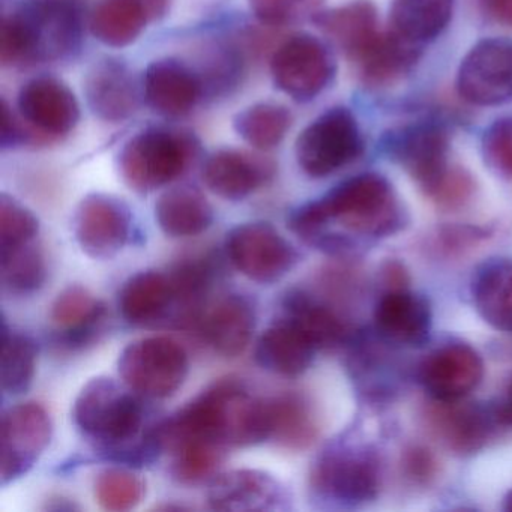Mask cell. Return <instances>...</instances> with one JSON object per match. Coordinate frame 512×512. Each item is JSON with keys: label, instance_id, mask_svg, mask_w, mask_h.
Here are the masks:
<instances>
[{"label": "cell", "instance_id": "obj_1", "mask_svg": "<svg viewBox=\"0 0 512 512\" xmlns=\"http://www.w3.org/2000/svg\"><path fill=\"white\" fill-rule=\"evenodd\" d=\"M290 230L313 247L338 227L326 253L346 256L356 238L379 239L395 235L406 226V212L391 182L379 173H364L347 179L314 202L290 214Z\"/></svg>", "mask_w": 512, "mask_h": 512}, {"label": "cell", "instance_id": "obj_2", "mask_svg": "<svg viewBox=\"0 0 512 512\" xmlns=\"http://www.w3.org/2000/svg\"><path fill=\"white\" fill-rule=\"evenodd\" d=\"M82 43L77 0H11L0 25V61L4 67L59 61Z\"/></svg>", "mask_w": 512, "mask_h": 512}, {"label": "cell", "instance_id": "obj_3", "mask_svg": "<svg viewBox=\"0 0 512 512\" xmlns=\"http://www.w3.org/2000/svg\"><path fill=\"white\" fill-rule=\"evenodd\" d=\"M77 428L119 460L146 461L161 451L158 440L139 442L145 409L115 380L95 377L77 395L73 410Z\"/></svg>", "mask_w": 512, "mask_h": 512}, {"label": "cell", "instance_id": "obj_4", "mask_svg": "<svg viewBox=\"0 0 512 512\" xmlns=\"http://www.w3.org/2000/svg\"><path fill=\"white\" fill-rule=\"evenodd\" d=\"M380 479V458L371 446L337 445L316 458L308 487L316 500L358 506L376 499Z\"/></svg>", "mask_w": 512, "mask_h": 512}, {"label": "cell", "instance_id": "obj_5", "mask_svg": "<svg viewBox=\"0 0 512 512\" xmlns=\"http://www.w3.org/2000/svg\"><path fill=\"white\" fill-rule=\"evenodd\" d=\"M196 155L191 137L149 128L131 137L119 154V172L131 190L152 193L178 179Z\"/></svg>", "mask_w": 512, "mask_h": 512}, {"label": "cell", "instance_id": "obj_6", "mask_svg": "<svg viewBox=\"0 0 512 512\" xmlns=\"http://www.w3.org/2000/svg\"><path fill=\"white\" fill-rule=\"evenodd\" d=\"M118 368L131 391L143 397L164 400L184 385L190 361L178 341L149 337L128 344L119 356Z\"/></svg>", "mask_w": 512, "mask_h": 512}, {"label": "cell", "instance_id": "obj_7", "mask_svg": "<svg viewBox=\"0 0 512 512\" xmlns=\"http://www.w3.org/2000/svg\"><path fill=\"white\" fill-rule=\"evenodd\" d=\"M364 149L358 122L349 109L335 107L311 122L296 140V160L311 178H326L358 160Z\"/></svg>", "mask_w": 512, "mask_h": 512}, {"label": "cell", "instance_id": "obj_8", "mask_svg": "<svg viewBox=\"0 0 512 512\" xmlns=\"http://www.w3.org/2000/svg\"><path fill=\"white\" fill-rule=\"evenodd\" d=\"M226 253L242 275L260 284L277 283L299 262L296 248L263 221L235 227L227 235Z\"/></svg>", "mask_w": 512, "mask_h": 512}, {"label": "cell", "instance_id": "obj_9", "mask_svg": "<svg viewBox=\"0 0 512 512\" xmlns=\"http://www.w3.org/2000/svg\"><path fill=\"white\" fill-rule=\"evenodd\" d=\"M271 71L280 91L298 103H307L328 88L334 79L335 62L319 38L298 34L278 47Z\"/></svg>", "mask_w": 512, "mask_h": 512}, {"label": "cell", "instance_id": "obj_10", "mask_svg": "<svg viewBox=\"0 0 512 512\" xmlns=\"http://www.w3.org/2000/svg\"><path fill=\"white\" fill-rule=\"evenodd\" d=\"M457 91L466 103L493 107L512 100V40L479 41L461 61Z\"/></svg>", "mask_w": 512, "mask_h": 512}, {"label": "cell", "instance_id": "obj_11", "mask_svg": "<svg viewBox=\"0 0 512 512\" xmlns=\"http://www.w3.org/2000/svg\"><path fill=\"white\" fill-rule=\"evenodd\" d=\"M52 419L37 403L19 404L2 416L0 425V478L16 481L37 463L52 439Z\"/></svg>", "mask_w": 512, "mask_h": 512}, {"label": "cell", "instance_id": "obj_12", "mask_svg": "<svg viewBox=\"0 0 512 512\" xmlns=\"http://www.w3.org/2000/svg\"><path fill=\"white\" fill-rule=\"evenodd\" d=\"M484 377L478 350L461 341L442 344L425 356L418 379L431 400L458 401L472 394Z\"/></svg>", "mask_w": 512, "mask_h": 512}, {"label": "cell", "instance_id": "obj_13", "mask_svg": "<svg viewBox=\"0 0 512 512\" xmlns=\"http://www.w3.org/2000/svg\"><path fill=\"white\" fill-rule=\"evenodd\" d=\"M422 419L428 434L443 448L460 457L484 448L494 425H499L493 409L467 404L464 400H431L422 412Z\"/></svg>", "mask_w": 512, "mask_h": 512}, {"label": "cell", "instance_id": "obj_14", "mask_svg": "<svg viewBox=\"0 0 512 512\" xmlns=\"http://www.w3.org/2000/svg\"><path fill=\"white\" fill-rule=\"evenodd\" d=\"M131 224L130 209L122 200L89 194L74 215V235L88 256L112 259L130 241Z\"/></svg>", "mask_w": 512, "mask_h": 512}, {"label": "cell", "instance_id": "obj_15", "mask_svg": "<svg viewBox=\"0 0 512 512\" xmlns=\"http://www.w3.org/2000/svg\"><path fill=\"white\" fill-rule=\"evenodd\" d=\"M389 152L425 196L436 188L451 167L448 131L433 122L410 125L395 133L389 142Z\"/></svg>", "mask_w": 512, "mask_h": 512}, {"label": "cell", "instance_id": "obj_16", "mask_svg": "<svg viewBox=\"0 0 512 512\" xmlns=\"http://www.w3.org/2000/svg\"><path fill=\"white\" fill-rule=\"evenodd\" d=\"M374 326L385 343L421 349L430 340L433 328L430 302L409 287L383 292L374 307Z\"/></svg>", "mask_w": 512, "mask_h": 512}, {"label": "cell", "instance_id": "obj_17", "mask_svg": "<svg viewBox=\"0 0 512 512\" xmlns=\"http://www.w3.org/2000/svg\"><path fill=\"white\" fill-rule=\"evenodd\" d=\"M208 503L215 511H286L290 496L286 487L269 473L236 469L212 479Z\"/></svg>", "mask_w": 512, "mask_h": 512}, {"label": "cell", "instance_id": "obj_18", "mask_svg": "<svg viewBox=\"0 0 512 512\" xmlns=\"http://www.w3.org/2000/svg\"><path fill=\"white\" fill-rule=\"evenodd\" d=\"M19 110L41 139L67 136L80 119L76 95L53 77H38L26 83L19 94Z\"/></svg>", "mask_w": 512, "mask_h": 512}, {"label": "cell", "instance_id": "obj_19", "mask_svg": "<svg viewBox=\"0 0 512 512\" xmlns=\"http://www.w3.org/2000/svg\"><path fill=\"white\" fill-rule=\"evenodd\" d=\"M143 92L149 106L158 115L179 118L196 107L203 94V83L181 62L164 59L149 65L143 80Z\"/></svg>", "mask_w": 512, "mask_h": 512}, {"label": "cell", "instance_id": "obj_20", "mask_svg": "<svg viewBox=\"0 0 512 512\" xmlns=\"http://www.w3.org/2000/svg\"><path fill=\"white\" fill-rule=\"evenodd\" d=\"M274 173L269 161L247 154V152H215L203 167V181L206 187L224 200L247 199L257 188L262 187Z\"/></svg>", "mask_w": 512, "mask_h": 512}, {"label": "cell", "instance_id": "obj_21", "mask_svg": "<svg viewBox=\"0 0 512 512\" xmlns=\"http://www.w3.org/2000/svg\"><path fill=\"white\" fill-rule=\"evenodd\" d=\"M199 325L215 352L235 358L244 353L250 344L256 328V310L250 299L232 293L218 299L206 310L205 316L200 317Z\"/></svg>", "mask_w": 512, "mask_h": 512}, {"label": "cell", "instance_id": "obj_22", "mask_svg": "<svg viewBox=\"0 0 512 512\" xmlns=\"http://www.w3.org/2000/svg\"><path fill=\"white\" fill-rule=\"evenodd\" d=\"M317 350L301 326L284 316L260 335L256 361L271 373L298 377L311 367Z\"/></svg>", "mask_w": 512, "mask_h": 512}, {"label": "cell", "instance_id": "obj_23", "mask_svg": "<svg viewBox=\"0 0 512 512\" xmlns=\"http://www.w3.org/2000/svg\"><path fill=\"white\" fill-rule=\"evenodd\" d=\"M85 95L94 115L107 122H121L136 112L139 104L136 82L121 62H98L85 80Z\"/></svg>", "mask_w": 512, "mask_h": 512}, {"label": "cell", "instance_id": "obj_24", "mask_svg": "<svg viewBox=\"0 0 512 512\" xmlns=\"http://www.w3.org/2000/svg\"><path fill=\"white\" fill-rule=\"evenodd\" d=\"M268 440L289 451H304L319 437V419L313 404L299 392L266 398Z\"/></svg>", "mask_w": 512, "mask_h": 512}, {"label": "cell", "instance_id": "obj_25", "mask_svg": "<svg viewBox=\"0 0 512 512\" xmlns=\"http://www.w3.org/2000/svg\"><path fill=\"white\" fill-rule=\"evenodd\" d=\"M283 308L284 316L301 326L317 349H335L349 341L352 331L340 311L308 290H290Z\"/></svg>", "mask_w": 512, "mask_h": 512}, {"label": "cell", "instance_id": "obj_26", "mask_svg": "<svg viewBox=\"0 0 512 512\" xmlns=\"http://www.w3.org/2000/svg\"><path fill=\"white\" fill-rule=\"evenodd\" d=\"M421 55V46L391 29L380 32L373 44L356 59L359 76L373 88L394 85L403 79Z\"/></svg>", "mask_w": 512, "mask_h": 512}, {"label": "cell", "instance_id": "obj_27", "mask_svg": "<svg viewBox=\"0 0 512 512\" xmlns=\"http://www.w3.org/2000/svg\"><path fill=\"white\" fill-rule=\"evenodd\" d=\"M472 299L485 323L512 334V260L493 259L479 266L473 275Z\"/></svg>", "mask_w": 512, "mask_h": 512}, {"label": "cell", "instance_id": "obj_28", "mask_svg": "<svg viewBox=\"0 0 512 512\" xmlns=\"http://www.w3.org/2000/svg\"><path fill=\"white\" fill-rule=\"evenodd\" d=\"M176 305L169 274L143 271L133 275L119 293V310L127 322L148 326L160 322Z\"/></svg>", "mask_w": 512, "mask_h": 512}, {"label": "cell", "instance_id": "obj_29", "mask_svg": "<svg viewBox=\"0 0 512 512\" xmlns=\"http://www.w3.org/2000/svg\"><path fill=\"white\" fill-rule=\"evenodd\" d=\"M314 22L352 62H355L380 34L376 8L365 0L320 13Z\"/></svg>", "mask_w": 512, "mask_h": 512}, {"label": "cell", "instance_id": "obj_30", "mask_svg": "<svg viewBox=\"0 0 512 512\" xmlns=\"http://www.w3.org/2000/svg\"><path fill=\"white\" fill-rule=\"evenodd\" d=\"M106 305L82 286H71L59 293L52 305L53 325L70 346L85 344L94 338L106 319Z\"/></svg>", "mask_w": 512, "mask_h": 512}, {"label": "cell", "instance_id": "obj_31", "mask_svg": "<svg viewBox=\"0 0 512 512\" xmlns=\"http://www.w3.org/2000/svg\"><path fill=\"white\" fill-rule=\"evenodd\" d=\"M158 226L170 238H190L205 232L214 221V209L196 188L166 191L155 205Z\"/></svg>", "mask_w": 512, "mask_h": 512}, {"label": "cell", "instance_id": "obj_32", "mask_svg": "<svg viewBox=\"0 0 512 512\" xmlns=\"http://www.w3.org/2000/svg\"><path fill=\"white\" fill-rule=\"evenodd\" d=\"M152 20L145 0H98L91 16V31L104 46H130Z\"/></svg>", "mask_w": 512, "mask_h": 512}, {"label": "cell", "instance_id": "obj_33", "mask_svg": "<svg viewBox=\"0 0 512 512\" xmlns=\"http://www.w3.org/2000/svg\"><path fill=\"white\" fill-rule=\"evenodd\" d=\"M452 13L454 0H394L391 29L422 46L436 40L448 28Z\"/></svg>", "mask_w": 512, "mask_h": 512}, {"label": "cell", "instance_id": "obj_34", "mask_svg": "<svg viewBox=\"0 0 512 512\" xmlns=\"http://www.w3.org/2000/svg\"><path fill=\"white\" fill-rule=\"evenodd\" d=\"M292 125V113L274 103H259L236 115V133L254 148L268 151L283 142Z\"/></svg>", "mask_w": 512, "mask_h": 512}, {"label": "cell", "instance_id": "obj_35", "mask_svg": "<svg viewBox=\"0 0 512 512\" xmlns=\"http://www.w3.org/2000/svg\"><path fill=\"white\" fill-rule=\"evenodd\" d=\"M46 277V260L40 245L34 241L0 250V280L13 295L37 292Z\"/></svg>", "mask_w": 512, "mask_h": 512}, {"label": "cell", "instance_id": "obj_36", "mask_svg": "<svg viewBox=\"0 0 512 512\" xmlns=\"http://www.w3.org/2000/svg\"><path fill=\"white\" fill-rule=\"evenodd\" d=\"M38 347L29 335L2 323V388L7 394L20 395L32 385L37 368Z\"/></svg>", "mask_w": 512, "mask_h": 512}, {"label": "cell", "instance_id": "obj_37", "mask_svg": "<svg viewBox=\"0 0 512 512\" xmlns=\"http://www.w3.org/2000/svg\"><path fill=\"white\" fill-rule=\"evenodd\" d=\"M227 446L208 440H190L173 449L172 473L184 484H197L217 472L226 457Z\"/></svg>", "mask_w": 512, "mask_h": 512}, {"label": "cell", "instance_id": "obj_38", "mask_svg": "<svg viewBox=\"0 0 512 512\" xmlns=\"http://www.w3.org/2000/svg\"><path fill=\"white\" fill-rule=\"evenodd\" d=\"M145 496V482L121 467L104 469L95 481V497L106 511L124 512L136 508Z\"/></svg>", "mask_w": 512, "mask_h": 512}, {"label": "cell", "instance_id": "obj_39", "mask_svg": "<svg viewBox=\"0 0 512 512\" xmlns=\"http://www.w3.org/2000/svg\"><path fill=\"white\" fill-rule=\"evenodd\" d=\"M40 232L38 218L16 199L0 196V250L35 241Z\"/></svg>", "mask_w": 512, "mask_h": 512}, {"label": "cell", "instance_id": "obj_40", "mask_svg": "<svg viewBox=\"0 0 512 512\" xmlns=\"http://www.w3.org/2000/svg\"><path fill=\"white\" fill-rule=\"evenodd\" d=\"M254 16L269 26H286L316 19L323 0H248Z\"/></svg>", "mask_w": 512, "mask_h": 512}, {"label": "cell", "instance_id": "obj_41", "mask_svg": "<svg viewBox=\"0 0 512 512\" xmlns=\"http://www.w3.org/2000/svg\"><path fill=\"white\" fill-rule=\"evenodd\" d=\"M475 188V179L467 170L451 166L427 197L442 211L454 212L472 200Z\"/></svg>", "mask_w": 512, "mask_h": 512}, {"label": "cell", "instance_id": "obj_42", "mask_svg": "<svg viewBox=\"0 0 512 512\" xmlns=\"http://www.w3.org/2000/svg\"><path fill=\"white\" fill-rule=\"evenodd\" d=\"M482 155L493 172L512 179V119H500L485 131Z\"/></svg>", "mask_w": 512, "mask_h": 512}, {"label": "cell", "instance_id": "obj_43", "mask_svg": "<svg viewBox=\"0 0 512 512\" xmlns=\"http://www.w3.org/2000/svg\"><path fill=\"white\" fill-rule=\"evenodd\" d=\"M490 235L487 227L479 226H446L439 230L434 239V248L446 257H455L470 250L473 245L484 241Z\"/></svg>", "mask_w": 512, "mask_h": 512}, {"label": "cell", "instance_id": "obj_44", "mask_svg": "<svg viewBox=\"0 0 512 512\" xmlns=\"http://www.w3.org/2000/svg\"><path fill=\"white\" fill-rule=\"evenodd\" d=\"M401 469L404 476L415 485H430L439 472V463L430 449L421 445L409 446L404 449L401 457Z\"/></svg>", "mask_w": 512, "mask_h": 512}, {"label": "cell", "instance_id": "obj_45", "mask_svg": "<svg viewBox=\"0 0 512 512\" xmlns=\"http://www.w3.org/2000/svg\"><path fill=\"white\" fill-rule=\"evenodd\" d=\"M409 283L410 277L406 266L397 260H389L380 269V284H382L383 292L407 289Z\"/></svg>", "mask_w": 512, "mask_h": 512}, {"label": "cell", "instance_id": "obj_46", "mask_svg": "<svg viewBox=\"0 0 512 512\" xmlns=\"http://www.w3.org/2000/svg\"><path fill=\"white\" fill-rule=\"evenodd\" d=\"M28 134L23 133L22 125L17 122L16 116L11 112L7 101H2V146H14L26 142Z\"/></svg>", "mask_w": 512, "mask_h": 512}, {"label": "cell", "instance_id": "obj_47", "mask_svg": "<svg viewBox=\"0 0 512 512\" xmlns=\"http://www.w3.org/2000/svg\"><path fill=\"white\" fill-rule=\"evenodd\" d=\"M485 13L500 25L512 28V0H481Z\"/></svg>", "mask_w": 512, "mask_h": 512}, {"label": "cell", "instance_id": "obj_48", "mask_svg": "<svg viewBox=\"0 0 512 512\" xmlns=\"http://www.w3.org/2000/svg\"><path fill=\"white\" fill-rule=\"evenodd\" d=\"M494 418L499 425H511L512 427V377L506 386L505 395L499 404L493 407Z\"/></svg>", "mask_w": 512, "mask_h": 512}, {"label": "cell", "instance_id": "obj_49", "mask_svg": "<svg viewBox=\"0 0 512 512\" xmlns=\"http://www.w3.org/2000/svg\"><path fill=\"white\" fill-rule=\"evenodd\" d=\"M152 19H160L169 11L170 0H145Z\"/></svg>", "mask_w": 512, "mask_h": 512}, {"label": "cell", "instance_id": "obj_50", "mask_svg": "<svg viewBox=\"0 0 512 512\" xmlns=\"http://www.w3.org/2000/svg\"><path fill=\"white\" fill-rule=\"evenodd\" d=\"M503 511L512 512V490H509L503 499Z\"/></svg>", "mask_w": 512, "mask_h": 512}]
</instances>
